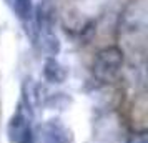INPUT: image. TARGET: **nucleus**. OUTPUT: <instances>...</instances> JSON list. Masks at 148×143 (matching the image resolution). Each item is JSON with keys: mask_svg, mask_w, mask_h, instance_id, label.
I'll return each mask as SVG.
<instances>
[{"mask_svg": "<svg viewBox=\"0 0 148 143\" xmlns=\"http://www.w3.org/2000/svg\"><path fill=\"white\" fill-rule=\"evenodd\" d=\"M68 72L67 68L62 65L58 60H55L53 57H48L43 63V77L48 83H63L67 78Z\"/></svg>", "mask_w": 148, "mask_h": 143, "instance_id": "obj_5", "label": "nucleus"}, {"mask_svg": "<svg viewBox=\"0 0 148 143\" xmlns=\"http://www.w3.org/2000/svg\"><path fill=\"white\" fill-rule=\"evenodd\" d=\"M15 17L23 23H34V0H5Z\"/></svg>", "mask_w": 148, "mask_h": 143, "instance_id": "obj_6", "label": "nucleus"}, {"mask_svg": "<svg viewBox=\"0 0 148 143\" xmlns=\"http://www.w3.org/2000/svg\"><path fill=\"white\" fill-rule=\"evenodd\" d=\"M57 25V7L53 0H38L34 5V40L55 35Z\"/></svg>", "mask_w": 148, "mask_h": 143, "instance_id": "obj_3", "label": "nucleus"}, {"mask_svg": "<svg viewBox=\"0 0 148 143\" xmlns=\"http://www.w3.org/2000/svg\"><path fill=\"white\" fill-rule=\"evenodd\" d=\"M32 110L27 100H22L7 125V136L10 143H37L32 125Z\"/></svg>", "mask_w": 148, "mask_h": 143, "instance_id": "obj_2", "label": "nucleus"}, {"mask_svg": "<svg viewBox=\"0 0 148 143\" xmlns=\"http://www.w3.org/2000/svg\"><path fill=\"white\" fill-rule=\"evenodd\" d=\"M125 63V53L116 45H108L97 52L92 63V73L100 83H113L118 80Z\"/></svg>", "mask_w": 148, "mask_h": 143, "instance_id": "obj_1", "label": "nucleus"}, {"mask_svg": "<svg viewBox=\"0 0 148 143\" xmlns=\"http://www.w3.org/2000/svg\"><path fill=\"white\" fill-rule=\"evenodd\" d=\"M42 143H68V135L65 127L58 120H50L40 130Z\"/></svg>", "mask_w": 148, "mask_h": 143, "instance_id": "obj_4", "label": "nucleus"}, {"mask_svg": "<svg viewBox=\"0 0 148 143\" xmlns=\"http://www.w3.org/2000/svg\"><path fill=\"white\" fill-rule=\"evenodd\" d=\"M127 143H148V131L147 130L133 131V133L127 138Z\"/></svg>", "mask_w": 148, "mask_h": 143, "instance_id": "obj_7", "label": "nucleus"}]
</instances>
